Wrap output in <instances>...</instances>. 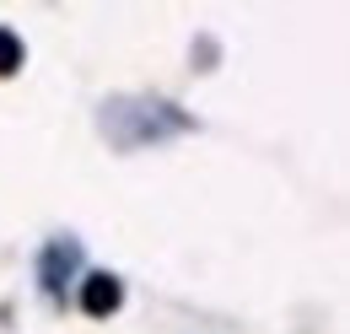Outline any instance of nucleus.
<instances>
[{
	"instance_id": "1",
	"label": "nucleus",
	"mask_w": 350,
	"mask_h": 334,
	"mask_svg": "<svg viewBox=\"0 0 350 334\" xmlns=\"http://www.w3.org/2000/svg\"><path fill=\"white\" fill-rule=\"evenodd\" d=\"M183 129H194V119L162 103V97H113L103 108V135L113 146H146V140H173Z\"/></svg>"
},
{
	"instance_id": "2",
	"label": "nucleus",
	"mask_w": 350,
	"mask_h": 334,
	"mask_svg": "<svg viewBox=\"0 0 350 334\" xmlns=\"http://www.w3.org/2000/svg\"><path fill=\"white\" fill-rule=\"evenodd\" d=\"M76 275H81V243H76V237L44 243V253H38V286H44V296L65 302V292H70Z\"/></svg>"
},
{
	"instance_id": "3",
	"label": "nucleus",
	"mask_w": 350,
	"mask_h": 334,
	"mask_svg": "<svg viewBox=\"0 0 350 334\" xmlns=\"http://www.w3.org/2000/svg\"><path fill=\"white\" fill-rule=\"evenodd\" d=\"M81 307H87L92 318H113L124 307V281L108 275V270H92L87 281H81Z\"/></svg>"
},
{
	"instance_id": "4",
	"label": "nucleus",
	"mask_w": 350,
	"mask_h": 334,
	"mask_svg": "<svg viewBox=\"0 0 350 334\" xmlns=\"http://www.w3.org/2000/svg\"><path fill=\"white\" fill-rule=\"evenodd\" d=\"M22 60H27L22 38H16L11 27H0V81H5V76H16V70H22Z\"/></svg>"
}]
</instances>
